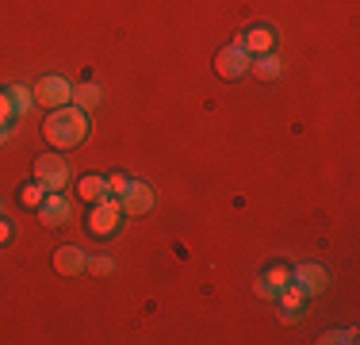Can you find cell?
I'll list each match as a JSON object with an SVG mask.
<instances>
[{"mask_svg": "<svg viewBox=\"0 0 360 345\" xmlns=\"http://www.w3.org/2000/svg\"><path fill=\"white\" fill-rule=\"evenodd\" d=\"M42 138H46L54 150H73L89 138V111H81L77 104H62V108H50V115L42 119Z\"/></svg>", "mask_w": 360, "mask_h": 345, "instance_id": "cell-1", "label": "cell"}, {"mask_svg": "<svg viewBox=\"0 0 360 345\" xmlns=\"http://www.w3.org/2000/svg\"><path fill=\"white\" fill-rule=\"evenodd\" d=\"M123 219H127V215H123V203H119L115 196H108V200L92 203L84 227H89L92 238H115L119 230H123Z\"/></svg>", "mask_w": 360, "mask_h": 345, "instance_id": "cell-2", "label": "cell"}, {"mask_svg": "<svg viewBox=\"0 0 360 345\" xmlns=\"http://www.w3.org/2000/svg\"><path fill=\"white\" fill-rule=\"evenodd\" d=\"M35 104H42V108H62V104H73V84L65 81L62 73H46V77H39L35 81Z\"/></svg>", "mask_w": 360, "mask_h": 345, "instance_id": "cell-3", "label": "cell"}, {"mask_svg": "<svg viewBox=\"0 0 360 345\" xmlns=\"http://www.w3.org/2000/svg\"><path fill=\"white\" fill-rule=\"evenodd\" d=\"M250 50L242 46V42H230V46H222L219 54H215V73L222 77V81H238V77H245L250 73Z\"/></svg>", "mask_w": 360, "mask_h": 345, "instance_id": "cell-4", "label": "cell"}, {"mask_svg": "<svg viewBox=\"0 0 360 345\" xmlns=\"http://www.w3.org/2000/svg\"><path fill=\"white\" fill-rule=\"evenodd\" d=\"M35 180L46 184V192H62V188L70 184V161H65L62 153H42L35 161Z\"/></svg>", "mask_w": 360, "mask_h": 345, "instance_id": "cell-5", "label": "cell"}, {"mask_svg": "<svg viewBox=\"0 0 360 345\" xmlns=\"http://www.w3.org/2000/svg\"><path fill=\"white\" fill-rule=\"evenodd\" d=\"M291 284H295L307 299H314V296H322V291L330 288V276H326L322 265L311 261V265H295V269H291Z\"/></svg>", "mask_w": 360, "mask_h": 345, "instance_id": "cell-6", "label": "cell"}, {"mask_svg": "<svg viewBox=\"0 0 360 345\" xmlns=\"http://www.w3.org/2000/svg\"><path fill=\"white\" fill-rule=\"evenodd\" d=\"M119 203H123V215H146L158 203V192H153V184H146V180H131V188L119 196Z\"/></svg>", "mask_w": 360, "mask_h": 345, "instance_id": "cell-7", "label": "cell"}, {"mask_svg": "<svg viewBox=\"0 0 360 345\" xmlns=\"http://www.w3.org/2000/svg\"><path fill=\"white\" fill-rule=\"evenodd\" d=\"M288 284H291V265H272V269H264L257 276V296H261L264 303H272Z\"/></svg>", "mask_w": 360, "mask_h": 345, "instance_id": "cell-8", "label": "cell"}, {"mask_svg": "<svg viewBox=\"0 0 360 345\" xmlns=\"http://www.w3.org/2000/svg\"><path fill=\"white\" fill-rule=\"evenodd\" d=\"M272 303H276V315H280V322L295 326L299 318H303V310H307V296L295 288V284H288V288L280 291V296L272 299Z\"/></svg>", "mask_w": 360, "mask_h": 345, "instance_id": "cell-9", "label": "cell"}, {"mask_svg": "<svg viewBox=\"0 0 360 345\" xmlns=\"http://www.w3.org/2000/svg\"><path fill=\"white\" fill-rule=\"evenodd\" d=\"M89 269V253L81 246H58L54 249V272L58 276H81Z\"/></svg>", "mask_w": 360, "mask_h": 345, "instance_id": "cell-10", "label": "cell"}, {"mask_svg": "<svg viewBox=\"0 0 360 345\" xmlns=\"http://www.w3.org/2000/svg\"><path fill=\"white\" fill-rule=\"evenodd\" d=\"M70 200H65L62 192H46V200L39 203V219H42V227H65L70 222Z\"/></svg>", "mask_w": 360, "mask_h": 345, "instance_id": "cell-11", "label": "cell"}, {"mask_svg": "<svg viewBox=\"0 0 360 345\" xmlns=\"http://www.w3.org/2000/svg\"><path fill=\"white\" fill-rule=\"evenodd\" d=\"M238 42L250 50V58H257V54H269V50H276V31L264 27V23H257V27L238 34Z\"/></svg>", "mask_w": 360, "mask_h": 345, "instance_id": "cell-12", "label": "cell"}, {"mask_svg": "<svg viewBox=\"0 0 360 345\" xmlns=\"http://www.w3.org/2000/svg\"><path fill=\"white\" fill-rule=\"evenodd\" d=\"M77 196H81L84 203H100L108 200V177H100V172H84L81 180H77Z\"/></svg>", "mask_w": 360, "mask_h": 345, "instance_id": "cell-13", "label": "cell"}, {"mask_svg": "<svg viewBox=\"0 0 360 345\" xmlns=\"http://www.w3.org/2000/svg\"><path fill=\"white\" fill-rule=\"evenodd\" d=\"M250 73H257L261 81H276V77L284 73V62H280L276 50H269V54H257L250 62Z\"/></svg>", "mask_w": 360, "mask_h": 345, "instance_id": "cell-14", "label": "cell"}, {"mask_svg": "<svg viewBox=\"0 0 360 345\" xmlns=\"http://www.w3.org/2000/svg\"><path fill=\"white\" fill-rule=\"evenodd\" d=\"M100 100H104V89H100L96 81L73 84V104H77L81 111H92V108H100Z\"/></svg>", "mask_w": 360, "mask_h": 345, "instance_id": "cell-15", "label": "cell"}, {"mask_svg": "<svg viewBox=\"0 0 360 345\" xmlns=\"http://www.w3.org/2000/svg\"><path fill=\"white\" fill-rule=\"evenodd\" d=\"M4 92H8V104H12V119L27 115V111L35 108V92H31L27 84H12V89H4Z\"/></svg>", "mask_w": 360, "mask_h": 345, "instance_id": "cell-16", "label": "cell"}, {"mask_svg": "<svg viewBox=\"0 0 360 345\" xmlns=\"http://www.w3.org/2000/svg\"><path fill=\"white\" fill-rule=\"evenodd\" d=\"M42 200H46V184H42V180H27V184L20 188V203L23 207H39Z\"/></svg>", "mask_w": 360, "mask_h": 345, "instance_id": "cell-17", "label": "cell"}, {"mask_svg": "<svg viewBox=\"0 0 360 345\" xmlns=\"http://www.w3.org/2000/svg\"><path fill=\"white\" fill-rule=\"evenodd\" d=\"M319 341L322 345H353L356 341V330H330V334H322Z\"/></svg>", "mask_w": 360, "mask_h": 345, "instance_id": "cell-18", "label": "cell"}, {"mask_svg": "<svg viewBox=\"0 0 360 345\" xmlns=\"http://www.w3.org/2000/svg\"><path fill=\"white\" fill-rule=\"evenodd\" d=\"M131 180H134V177H127V172H111V177H108V192L119 200V196H123L127 188H131Z\"/></svg>", "mask_w": 360, "mask_h": 345, "instance_id": "cell-19", "label": "cell"}, {"mask_svg": "<svg viewBox=\"0 0 360 345\" xmlns=\"http://www.w3.org/2000/svg\"><path fill=\"white\" fill-rule=\"evenodd\" d=\"M89 269H92V276H111L115 272V261L111 257H89Z\"/></svg>", "mask_w": 360, "mask_h": 345, "instance_id": "cell-20", "label": "cell"}, {"mask_svg": "<svg viewBox=\"0 0 360 345\" xmlns=\"http://www.w3.org/2000/svg\"><path fill=\"white\" fill-rule=\"evenodd\" d=\"M15 238V227H12V222H8L4 219V215H0V246H8V242H12Z\"/></svg>", "mask_w": 360, "mask_h": 345, "instance_id": "cell-21", "label": "cell"}, {"mask_svg": "<svg viewBox=\"0 0 360 345\" xmlns=\"http://www.w3.org/2000/svg\"><path fill=\"white\" fill-rule=\"evenodd\" d=\"M0 123H12V104H8V92H0Z\"/></svg>", "mask_w": 360, "mask_h": 345, "instance_id": "cell-22", "label": "cell"}, {"mask_svg": "<svg viewBox=\"0 0 360 345\" xmlns=\"http://www.w3.org/2000/svg\"><path fill=\"white\" fill-rule=\"evenodd\" d=\"M8 134H12V127H8V123H0V146L8 142Z\"/></svg>", "mask_w": 360, "mask_h": 345, "instance_id": "cell-23", "label": "cell"}, {"mask_svg": "<svg viewBox=\"0 0 360 345\" xmlns=\"http://www.w3.org/2000/svg\"><path fill=\"white\" fill-rule=\"evenodd\" d=\"M0 215H4V196H0Z\"/></svg>", "mask_w": 360, "mask_h": 345, "instance_id": "cell-24", "label": "cell"}]
</instances>
